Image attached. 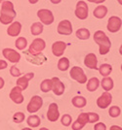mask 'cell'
I'll return each instance as SVG.
<instances>
[{
  "instance_id": "ba28073f",
  "label": "cell",
  "mask_w": 122,
  "mask_h": 130,
  "mask_svg": "<svg viewBox=\"0 0 122 130\" xmlns=\"http://www.w3.org/2000/svg\"><path fill=\"white\" fill-rule=\"evenodd\" d=\"M88 5L84 1H79L76 4L75 9V16L79 20H86L88 17Z\"/></svg>"
},
{
  "instance_id": "ee69618b",
  "label": "cell",
  "mask_w": 122,
  "mask_h": 130,
  "mask_svg": "<svg viewBox=\"0 0 122 130\" xmlns=\"http://www.w3.org/2000/svg\"><path fill=\"white\" fill-rule=\"evenodd\" d=\"M39 130H49V129H47V128H45V127H43V128H40Z\"/></svg>"
},
{
  "instance_id": "d6a6232c",
  "label": "cell",
  "mask_w": 122,
  "mask_h": 130,
  "mask_svg": "<svg viewBox=\"0 0 122 130\" xmlns=\"http://www.w3.org/2000/svg\"><path fill=\"white\" fill-rule=\"evenodd\" d=\"M13 120L16 122V123H21L25 120V114L23 113H21V112H18L14 115L13 117Z\"/></svg>"
},
{
  "instance_id": "7a4b0ae2",
  "label": "cell",
  "mask_w": 122,
  "mask_h": 130,
  "mask_svg": "<svg viewBox=\"0 0 122 130\" xmlns=\"http://www.w3.org/2000/svg\"><path fill=\"white\" fill-rule=\"evenodd\" d=\"M94 41L99 45V47H100V54L102 55L106 54L109 52L111 46V40L106 36V34L104 31H102V30L96 31L94 34Z\"/></svg>"
},
{
  "instance_id": "9c48e42d",
  "label": "cell",
  "mask_w": 122,
  "mask_h": 130,
  "mask_svg": "<svg viewBox=\"0 0 122 130\" xmlns=\"http://www.w3.org/2000/svg\"><path fill=\"white\" fill-rule=\"evenodd\" d=\"M122 25V22L121 19H119L118 17H111L109 20H108V22H107V30L109 32L115 33L117 31L120 30Z\"/></svg>"
},
{
  "instance_id": "ffe728a7",
  "label": "cell",
  "mask_w": 122,
  "mask_h": 130,
  "mask_svg": "<svg viewBox=\"0 0 122 130\" xmlns=\"http://www.w3.org/2000/svg\"><path fill=\"white\" fill-rule=\"evenodd\" d=\"M21 30H22V24L19 22H14L10 26L8 27L7 33L11 37H16L21 33Z\"/></svg>"
},
{
  "instance_id": "f35d334b",
  "label": "cell",
  "mask_w": 122,
  "mask_h": 130,
  "mask_svg": "<svg viewBox=\"0 0 122 130\" xmlns=\"http://www.w3.org/2000/svg\"><path fill=\"white\" fill-rule=\"evenodd\" d=\"M89 2H92V3H97V4H101L103 2H105V0H88Z\"/></svg>"
},
{
  "instance_id": "8fae6325",
  "label": "cell",
  "mask_w": 122,
  "mask_h": 130,
  "mask_svg": "<svg viewBox=\"0 0 122 130\" xmlns=\"http://www.w3.org/2000/svg\"><path fill=\"white\" fill-rule=\"evenodd\" d=\"M2 54L6 59H8L13 63H18L21 59V54L13 49H4Z\"/></svg>"
},
{
  "instance_id": "ac0fdd59",
  "label": "cell",
  "mask_w": 122,
  "mask_h": 130,
  "mask_svg": "<svg viewBox=\"0 0 122 130\" xmlns=\"http://www.w3.org/2000/svg\"><path fill=\"white\" fill-rule=\"evenodd\" d=\"M84 64L86 65L90 69H98L97 65H98V60H97V56L94 54H89L85 56L84 59Z\"/></svg>"
},
{
  "instance_id": "277c9868",
  "label": "cell",
  "mask_w": 122,
  "mask_h": 130,
  "mask_svg": "<svg viewBox=\"0 0 122 130\" xmlns=\"http://www.w3.org/2000/svg\"><path fill=\"white\" fill-rule=\"evenodd\" d=\"M69 75L71 77V79L75 80L76 82H78L79 84H85L87 82V77L85 76L82 68L78 67V66H74L72 67L70 72H69Z\"/></svg>"
},
{
  "instance_id": "b9f144b4",
  "label": "cell",
  "mask_w": 122,
  "mask_h": 130,
  "mask_svg": "<svg viewBox=\"0 0 122 130\" xmlns=\"http://www.w3.org/2000/svg\"><path fill=\"white\" fill-rule=\"evenodd\" d=\"M50 1L53 3V4H59L62 0H50Z\"/></svg>"
},
{
  "instance_id": "83f0119b",
  "label": "cell",
  "mask_w": 122,
  "mask_h": 130,
  "mask_svg": "<svg viewBox=\"0 0 122 130\" xmlns=\"http://www.w3.org/2000/svg\"><path fill=\"white\" fill-rule=\"evenodd\" d=\"M40 123H41V120H40L39 117H37V116H30V117H28V124L30 127H37Z\"/></svg>"
},
{
  "instance_id": "8992f818",
  "label": "cell",
  "mask_w": 122,
  "mask_h": 130,
  "mask_svg": "<svg viewBox=\"0 0 122 130\" xmlns=\"http://www.w3.org/2000/svg\"><path fill=\"white\" fill-rule=\"evenodd\" d=\"M42 105H43V100H42V98L38 96V95H35L33 97L30 99V101H29V103H28V113H36L37 111H38L39 109L42 107Z\"/></svg>"
},
{
  "instance_id": "bcb514c9",
  "label": "cell",
  "mask_w": 122,
  "mask_h": 130,
  "mask_svg": "<svg viewBox=\"0 0 122 130\" xmlns=\"http://www.w3.org/2000/svg\"><path fill=\"white\" fill-rule=\"evenodd\" d=\"M3 1H4V0H0V3H1V2H3Z\"/></svg>"
},
{
  "instance_id": "44dd1931",
  "label": "cell",
  "mask_w": 122,
  "mask_h": 130,
  "mask_svg": "<svg viewBox=\"0 0 122 130\" xmlns=\"http://www.w3.org/2000/svg\"><path fill=\"white\" fill-rule=\"evenodd\" d=\"M93 14L97 19H104L107 14V8L105 6H98L94 10Z\"/></svg>"
},
{
  "instance_id": "d6986e66",
  "label": "cell",
  "mask_w": 122,
  "mask_h": 130,
  "mask_svg": "<svg viewBox=\"0 0 122 130\" xmlns=\"http://www.w3.org/2000/svg\"><path fill=\"white\" fill-rule=\"evenodd\" d=\"M34 74L33 73H28L25 76L19 78L17 81V86L19 87H21L22 89H26L28 87V82L30 81L31 79H33Z\"/></svg>"
},
{
  "instance_id": "9a60e30c",
  "label": "cell",
  "mask_w": 122,
  "mask_h": 130,
  "mask_svg": "<svg viewBox=\"0 0 122 130\" xmlns=\"http://www.w3.org/2000/svg\"><path fill=\"white\" fill-rule=\"evenodd\" d=\"M60 117V113H59V109H58V105L56 103H52L49 106L48 112H47V119L52 122H55L58 120Z\"/></svg>"
},
{
  "instance_id": "3957f363",
  "label": "cell",
  "mask_w": 122,
  "mask_h": 130,
  "mask_svg": "<svg viewBox=\"0 0 122 130\" xmlns=\"http://www.w3.org/2000/svg\"><path fill=\"white\" fill-rule=\"evenodd\" d=\"M23 54L26 55V58L28 60L29 63H32L34 65H42L43 63H45L47 61V57L45 56L42 53H39V54H30L28 51H25Z\"/></svg>"
},
{
  "instance_id": "f6af8a7d",
  "label": "cell",
  "mask_w": 122,
  "mask_h": 130,
  "mask_svg": "<svg viewBox=\"0 0 122 130\" xmlns=\"http://www.w3.org/2000/svg\"><path fill=\"white\" fill-rule=\"evenodd\" d=\"M22 130H32V129H30V128H23V129Z\"/></svg>"
},
{
  "instance_id": "74e56055",
  "label": "cell",
  "mask_w": 122,
  "mask_h": 130,
  "mask_svg": "<svg viewBox=\"0 0 122 130\" xmlns=\"http://www.w3.org/2000/svg\"><path fill=\"white\" fill-rule=\"evenodd\" d=\"M7 68V62L5 60H0V70H3Z\"/></svg>"
},
{
  "instance_id": "7c38bea8",
  "label": "cell",
  "mask_w": 122,
  "mask_h": 130,
  "mask_svg": "<svg viewBox=\"0 0 122 130\" xmlns=\"http://www.w3.org/2000/svg\"><path fill=\"white\" fill-rule=\"evenodd\" d=\"M58 33L62 35H70L72 33L71 22L67 20L62 21L58 25Z\"/></svg>"
},
{
  "instance_id": "836d02e7",
  "label": "cell",
  "mask_w": 122,
  "mask_h": 130,
  "mask_svg": "<svg viewBox=\"0 0 122 130\" xmlns=\"http://www.w3.org/2000/svg\"><path fill=\"white\" fill-rule=\"evenodd\" d=\"M88 114V123H94V122H97L100 117L99 115L96 114V113H87Z\"/></svg>"
},
{
  "instance_id": "8d00e7d4",
  "label": "cell",
  "mask_w": 122,
  "mask_h": 130,
  "mask_svg": "<svg viewBox=\"0 0 122 130\" xmlns=\"http://www.w3.org/2000/svg\"><path fill=\"white\" fill-rule=\"evenodd\" d=\"M94 130H106V126L103 122H99L97 124H95Z\"/></svg>"
},
{
  "instance_id": "4dcf8cb0",
  "label": "cell",
  "mask_w": 122,
  "mask_h": 130,
  "mask_svg": "<svg viewBox=\"0 0 122 130\" xmlns=\"http://www.w3.org/2000/svg\"><path fill=\"white\" fill-rule=\"evenodd\" d=\"M40 88L43 92H48L52 89V81L49 79H46L41 83L40 85Z\"/></svg>"
},
{
  "instance_id": "7bdbcfd3",
  "label": "cell",
  "mask_w": 122,
  "mask_h": 130,
  "mask_svg": "<svg viewBox=\"0 0 122 130\" xmlns=\"http://www.w3.org/2000/svg\"><path fill=\"white\" fill-rule=\"evenodd\" d=\"M29 1V3H31V4H35V3H37L39 0H28Z\"/></svg>"
},
{
  "instance_id": "d590c367",
  "label": "cell",
  "mask_w": 122,
  "mask_h": 130,
  "mask_svg": "<svg viewBox=\"0 0 122 130\" xmlns=\"http://www.w3.org/2000/svg\"><path fill=\"white\" fill-rule=\"evenodd\" d=\"M10 73H11L12 76H14V77L21 76V71L19 70L16 66H12L11 69H10Z\"/></svg>"
},
{
  "instance_id": "30bf717a",
  "label": "cell",
  "mask_w": 122,
  "mask_h": 130,
  "mask_svg": "<svg viewBox=\"0 0 122 130\" xmlns=\"http://www.w3.org/2000/svg\"><path fill=\"white\" fill-rule=\"evenodd\" d=\"M111 101H112V96L108 91L104 92L100 97L97 100V105L98 107L101 109H105L107 108L111 105Z\"/></svg>"
},
{
  "instance_id": "f546056e",
  "label": "cell",
  "mask_w": 122,
  "mask_h": 130,
  "mask_svg": "<svg viewBox=\"0 0 122 130\" xmlns=\"http://www.w3.org/2000/svg\"><path fill=\"white\" fill-rule=\"evenodd\" d=\"M27 45H28V40L25 37H19L17 39V41H16V43H15V46L17 47V49L21 50V51L25 50Z\"/></svg>"
},
{
  "instance_id": "e575fe53",
  "label": "cell",
  "mask_w": 122,
  "mask_h": 130,
  "mask_svg": "<svg viewBox=\"0 0 122 130\" xmlns=\"http://www.w3.org/2000/svg\"><path fill=\"white\" fill-rule=\"evenodd\" d=\"M61 121L63 125H65V126H69V125L71 124V117L67 114L64 115L63 118H62Z\"/></svg>"
},
{
  "instance_id": "4316f807",
  "label": "cell",
  "mask_w": 122,
  "mask_h": 130,
  "mask_svg": "<svg viewBox=\"0 0 122 130\" xmlns=\"http://www.w3.org/2000/svg\"><path fill=\"white\" fill-rule=\"evenodd\" d=\"M99 71H100V74L102 76H105V77H107L109 74L111 73V71H112V67H111V65L109 64H102L101 65L100 68H98Z\"/></svg>"
},
{
  "instance_id": "5b68a950",
  "label": "cell",
  "mask_w": 122,
  "mask_h": 130,
  "mask_svg": "<svg viewBox=\"0 0 122 130\" xmlns=\"http://www.w3.org/2000/svg\"><path fill=\"white\" fill-rule=\"evenodd\" d=\"M37 16H38V18L40 19V21L42 22L43 24L50 25L54 22V16H53V14L50 10L41 9L37 12Z\"/></svg>"
},
{
  "instance_id": "484cf974",
  "label": "cell",
  "mask_w": 122,
  "mask_h": 130,
  "mask_svg": "<svg viewBox=\"0 0 122 130\" xmlns=\"http://www.w3.org/2000/svg\"><path fill=\"white\" fill-rule=\"evenodd\" d=\"M76 37L80 40H87L90 37V31L86 28H80L76 31Z\"/></svg>"
},
{
  "instance_id": "52a82bcc",
  "label": "cell",
  "mask_w": 122,
  "mask_h": 130,
  "mask_svg": "<svg viewBox=\"0 0 122 130\" xmlns=\"http://www.w3.org/2000/svg\"><path fill=\"white\" fill-rule=\"evenodd\" d=\"M45 47H46V44L44 40L41 38H36L32 41V43L28 49V52L32 54H39L45 49Z\"/></svg>"
},
{
  "instance_id": "ab89813d",
  "label": "cell",
  "mask_w": 122,
  "mask_h": 130,
  "mask_svg": "<svg viewBox=\"0 0 122 130\" xmlns=\"http://www.w3.org/2000/svg\"><path fill=\"white\" fill-rule=\"evenodd\" d=\"M109 130H122V129H121V127H120V126H117V125H112Z\"/></svg>"
},
{
  "instance_id": "e0dca14e",
  "label": "cell",
  "mask_w": 122,
  "mask_h": 130,
  "mask_svg": "<svg viewBox=\"0 0 122 130\" xmlns=\"http://www.w3.org/2000/svg\"><path fill=\"white\" fill-rule=\"evenodd\" d=\"M67 48V44L62 41H57L52 46V52L55 56H62Z\"/></svg>"
},
{
  "instance_id": "603a6c76",
  "label": "cell",
  "mask_w": 122,
  "mask_h": 130,
  "mask_svg": "<svg viewBox=\"0 0 122 130\" xmlns=\"http://www.w3.org/2000/svg\"><path fill=\"white\" fill-rule=\"evenodd\" d=\"M100 85V81L98 78H91L87 83V90L88 91H95Z\"/></svg>"
},
{
  "instance_id": "f1b7e54d",
  "label": "cell",
  "mask_w": 122,
  "mask_h": 130,
  "mask_svg": "<svg viewBox=\"0 0 122 130\" xmlns=\"http://www.w3.org/2000/svg\"><path fill=\"white\" fill-rule=\"evenodd\" d=\"M58 68L61 71H67L69 68V61L67 57H62L58 62Z\"/></svg>"
},
{
  "instance_id": "2e32d148",
  "label": "cell",
  "mask_w": 122,
  "mask_h": 130,
  "mask_svg": "<svg viewBox=\"0 0 122 130\" xmlns=\"http://www.w3.org/2000/svg\"><path fill=\"white\" fill-rule=\"evenodd\" d=\"M22 89L21 87H15L10 92V98L12 99V101L16 104H22L23 102V96H22Z\"/></svg>"
},
{
  "instance_id": "5bb4252c",
  "label": "cell",
  "mask_w": 122,
  "mask_h": 130,
  "mask_svg": "<svg viewBox=\"0 0 122 130\" xmlns=\"http://www.w3.org/2000/svg\"><path fill=\"white\" fill-rule=\"evenodd\" d=\"M51 81H52V90H53V92L55 93L56 95L60 96L62 94H64V92H65V86L60 81V79L57 78V77H54L53 79H51Z\"/></svg>"
},
{
  "instance_id": "60d3db41",
  "label": "cell",
  "mask_w": 122,
  "mask_h": 130,
  "mask_svg": "<svg viewBox=\"0 0 122 130\" xmlns=\"http://www.w3.org/2000/svg\"><path fill=\"white\" fill-rule=\"evenodd\" d=\"M3 87H4V80H3V79L0 77V89H1Z\"/></svg>"
},
{
  "instance_id": "1f68e13d",
  "label": "cell",
  "mask_w": 122,
  "mask_h": 130,
  "mask_svg": "<svg viewBox=\"0 0 122 130\" xmlns=\"http://www.w3.org/2000/svg\"><path fill=\"white\" fill-rule=\"evenodd\" d=\"M108 113H109V116H111V118H117V117L120 116L121 111H120V108H119V107L113 106V107H111L109 111H108Z\"/></svg>"
},
{
  "instance_id": "6da1fadb",
  "label": "cell",
  "mask_w": 122,
  "mask_h": 130,
  "mask_svg": "<svg viewBox=\"0 0 122 130\" xmlns=\"http://www.w3.org/2000/svg\"><path fill=\"white\" fill-rule=\"evenodd\" d=\"M16 17V11L14 5L10 1H3L0 12V22L2 24H9Z\"/></svg>"
},
{
  "instance_id": "d4e9b609",
  "label": "cell",
  "mask_w": 122,
  "mask_h": 130,
  "mask_svg": "<svg viewBox=\"0 0 122 130\" xmlns=\"http://www.w3.org/2000/svg\"><path fill=\"white\" fill-rule=\"evenodd\" d=\"M30 31H31V34L34 35V36H37L39 34L43 32V25L42 23L40 22H34L33 24L30 27Z\"/></svg>"
},
{
  "instance_id": "7402d4cb",
  "label": "cell",
  "mask_w": 122,
  "mask_h": 130,
  "mask_svg": "<svg viewBox=\"0 0 122 130\" xmlns=\"http://www.w3.org/2000/svg\"><path fill=\"white\" fill-rule=\"evenodd\" d=\"M101 85H102V87L105 89V91H109L113 87V80L109 77H105L102 80Z\"/></svg>"
},
{
  "instance_id": "4fadbf2b",
  "label": "cell",
  "mask_w": 122,
  "mask_h": 130,
  "mask_svg": "<svg viewBox=\"0 0 122 130\" xmlns=\"http://www.w3.org/2000/svg\"><path fill=\"white\" fill-rule=\"evenodd\" d=\"M87 122H88V114L81 113L77 119L72 123V130H81Z\"/></svg>"
},
{
  "instance_id": "cb8c5ba5",
  "label": "cell",
  "mask_w": 122,
  "mask_h": 130,
  "mask_svg": "<svg viewBox=\"0 0 122 130\" xmlns=\"http://www.w3.org/2000/svg\"><path fill=\"white\" fill-rule=\"evenodd\" d=\"M87 101L83 96H75L72 99V105L76 108H83L86 106Z\"/></svg>"
}]
</instances>
